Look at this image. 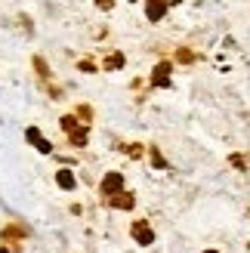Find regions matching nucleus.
I'll return each mask as SVG.
<instances>
[{
  "label": "nucleus",
  "instance_id": "1",
  "mask_svg": "<svg viewBox=\"0 0 250 253\" xmlns=\"http://www.w3.org/2000/svg\"><path fill=\"white\" fill-rule=\"evenodd\" d=\"M99 189H102V195L111 201L114 195H121V191H124V176L121 173H105V179H102Z\"/></svg>",
  "mask_w": 250,
  "mask_h": 253
},
{
  "label": "nucleus",
  "instance_id": "2",
  "mask_svg": "<svg viewBox=\"0 0 250 253\" xmlns=\"http://www.w3.org/2000/svg\"><path fill=\"white\" fill-rule=\"evenodd\" d=\"M130 235L136 238V244H142V247L155 244V232H152V225H148L145 219H136V222H133V229H130Z\"/></svg>",
  "mask_w": 250,
  "mask_h": 253
},
{
  "label": "nucleus",
  "instance_id": "3",
  "mask_svg": "<svg viewBox=\"0 0 250 253\" xmlns=\"http://www.w3.org/2000/svg\"><path fill=\"white\" fill-rule=\"evenodd\" d=\"M25 139L31 142V145H34L40 155H49V151H53V145H49V139H44V133L37 130V126H28V130H25Z\"/></svg>",
  "mask_w": 250,
  "mask_h": 253
},
{
  "label": "nucleus",
  "instance_id": "4",
  "mask_svg": "<svg viewBox=\"0 0 250 253\" xmlns=\"http://www.w3.org/2000/svg\"><path fill=\"white\" fill-rule=\"evenodd\" d=\"M167 83H170V62H161V65H155L152 87H167Z\"/></svg>",
  "mask_w": 250,
  "mask_h": 253
},
{
  "label": "nucleus",
  "instance_id": "5",
  "mask_svg": "<svg viewBox=\"0 0 250 253\" xmlns=\"http://www.w3.org/2000/svg\"><path fill=\"white\" fill-rule=\"evenodd\" d=\"M114 210H133V204H136V198L130 195V191H121V195H114L111 201H108Z\"/></svg>",
  "mask_w": 250,
  "mask_h": 253
},
{
  "label": "nucleus",
  "instance_id": "6",
  "mask_svg": "<svg viewBox=\"0 0 250 253\" xmlns=\"http://www.w3.org/2000/svg\"><path fill=\"white\" fill-rule=\"evenodd\" d=\"M145 16H148V22H157V19H164V16H167V3H157V0H152V3H145Z\"/></svg>",
  "mask_w": 250,
  "mask_h": 253
},
{
  "label": "nucleus",
  "instance_id": "7",
  "mask_svg": "<svg viewBox=\"0 0 250 253\" xmlns=\"http://www.w3.org/2000/svg\"><path fill=\"white\" fill-rule=\"evenodd\" d=\"M56 182H59L62 185V189H74V185H78V179H74V173L71 170H59V173H56Z\"/></svg>",
  "mask_w": 250,
  "mask_h": 253
},
{
  "label": "nucleus",
  "instance_id": "8",
  "mask_svg": "<svg viewBox=\"0 0 250 253\" xmlns=\"http://www.w3.org/2000/svg\"><path fill=\"white\" fill-rule=\"evenodd\" d=\"M118 68H124V53H111L105 59V71H118Z\"/></svg>",
  "mask_w": 250,
  "mask_h": 253
},
{
  "label": "nucleus",
  "instance_id": "9",
  "mask_svg": "<svg viewBox=\"0 0 250 253\" xmlns=\"http://www.w3.org/2000/svg\"><path fill=\"white\" fill-rule=\"evenodd\" d=\"M59 124H62V130L68 133V136H71V133H78V130H80V124H78V117H74V114H65Z\"/></svg>",
  "mask_w": 250,
  "mask_h": 253
},
{
  "label": "nucleus",
  "instance_id": "10",
  "mask_svg": "<svg viewBox=\"0 0 250 253\" xmlns=\"http://www.w3.org/2000/svg\"><path fill=\"white\" fill-rule=\"evenodd\" d=\"M22 235H28L25 225H6L3 229V238H22Z\"/></svg>",
  "mask_w": 250,
  "mask_h": 253
},
{
  "label": "nucleus",
  "instance_id": "11",
  "mask_svg": "<svg viewBox=\"0 0 250 253\" xmlns=\"http://www.w3.org/2000/svg\"><path fill=\"white\" fill-rule=\"evenodd\" d=\"M68 139H71V145H74V148H83V145H87V130L80 126V130H78V133H71Z\"/></svg>",
  "mask_w": 250,
  "mask_h": 253
},
{
  "label": "nucleus",
  "instance_id": "12",
  "mask_svg": "<svg viewBox=\"0 0 250 253\" xmlns=\"http://www.w3.org/2000/svg\"><path fill=\"white\" fill-rule=\"evenodd\" d=\"M152 164L157 167V170H164V167H167V161H164V155H161V151H157V148H152Z\"/></svg>",
  "mask_w": 250,
  "mask_h": 253
},
{
  "label": "nucleus",
  "instance_id": "13",
  "mask_svg": "<svg viewBox=\"0 0 250 253\" xmlns=\"http://www.w3.org/2000/svg\"><path fill=\"white\" fill-rule=\"evenodd\" d=\"M34 68H37V74H40V78H49V68H47V62H44V59H34Z\"/></svg>",
  "mask_w": 250,
  "mask_h": 253
},
{
  "label": "nucleus",
  "instance_id": "14",
  "mask_svg": "<svg viewBox=\"0 0 250 253\" xmlns=\"http://www.w3.org/2000/svg\"><path fill=\"white\" fill-rule=\"evenodd\" d=\"M124 151H127L130 158H142V145H124Z\"/></svg>",
  "mask_w": 250,
  "mask_h": 253
},
{
  "label": "nucleus",
  "instance_id": "15",
  "mask_svg": "<svg viewBox=\"0 0 250 253\" xmlns=\"http://www.w3.org/2000/svg\"><path fill=\"white\" fill-rule=\"evenodd\" d=\"M229 161H232V167H238V170H244V167H247V161H244V158H241V155H232Z\"/></svg>",
  "mask_w": 250,
  "mask_h": 253
},
{
  "label": "nucleus",
  "instance_id": "16",
  "mask_svg": "<svg viewBox=\"0 0 250 253\" xmlns=\"http://www.w3.org/2000/svg\"><path fill=\"white\" fill-rule=\"evenodd\" d=\"M179 62H191V59H195V53H191V49H179Z\"/></svg>",
  "mask_w": 250,
  "mask_h": 253
},
{
  "label": "nucleus",
  "instance_id": "17",
  "mask_svg": "<svg viewBox=\"0 0 250 253\" xmlns=\"http://www.w3.org/2000/svg\"><path fill=\"white\" fill-rule=\"evenodd\" d=\"M78 114H80V117H93V111H90L87 105H80V108H78Z\"/></svg>",
  "mask_w": 250,
  "mask_h": 253
},
{
  "label": "nucleus",
  "instance_id": "18",
  "mask_svg": "<svg viewBox=\"0 0 250 253\" xmlns=\"http://www.w3.org/2000/svg\"><path fill=\"white\" fill-rule=\"evenodd\" d=\"M0 253H10V247H0Z\"/></svg>",
  "mask_w": 250,
  "mask_h": 253
},
{
  "label": "nucleus",
  "instance_id": "19",
  "mask_svg": "<svg viewBox=\"0 0 250 253\" xmlns=\"http://www.w3.org/2000/svg\"><path fill=\"white\" fill-rule=\"evenodd\" d=\"M204 253H219V250H204Z\"/></svg>",
  "mask_w": 250,
  "mask_h": 253
}]
</instances>
